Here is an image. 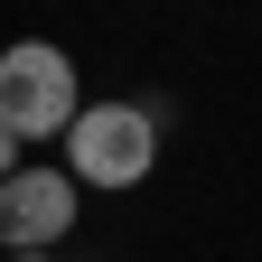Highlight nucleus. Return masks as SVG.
I'll return each instance as SVG.
<instances>
[{"label": "nucleus", "mask_w": 262, "mask_h": 262, "mask_svg": "<svg viewBox=\"0 0 262 262\" xmlns=\"http://www.w3.org/2000/svg\"><path fill=\"white\" fill-rule=\"evenodd\" d=\"M10 262H56V253H10Z\"/></svg>", "instance_id": "39448f33"}, {"label": "nucleus", "mask_w": 262, "mask_h": 262, "mask_svg": "<svg viewBox=\"0 0 262 262\" xmlns=\"http://www.w3.org/2000/svg\"><path fill=\"white\" fill-rule=\"evenodd\" d=\"M75 113H84V84H75V56H66L56 38H10L0 47V122H10L28 150L66 141Z\"/></svg>", "instance_id": "f257e3e1"}, {"label": "nucleus", "mask_w": 262, "mask_h": 262, "mask_svg": "<svg viewBox=\"0 0 262 262\" xmlns=\"http://www.w3.org/2000/svg\"><path fill=\"white\" fill-rule=\"evenodd\" d=\"M75 206L84 187L66 169H10L0 178V253H56L75 234Z\"/></svg>", "instance_id": "7ed1b4c3"}, {"label": "nucleus", "mask_w": 262, "mask_h": 262, "mask_svg": "<svg viewBox=\"0 0 262 262\" xmlns=\"http://www.w3.org/2000/svg\"><path fill=\"white\" fill-rule=\"evenodd\" d=\"M19 150H28V141H19V131H10V122H0V178H10V169H28V159H19Z\"/></svg>", "instance_id": "20e7f679"}, {"label": "nucleus", "mask_w": 262, "mask_h": 262, "mask_svg": "<svg viewBox=\"0 0 262 262\" xmlns=\"http://www.w3.org/2000/svg\"><path fill=\"white\" fill-rule=\"evenodd\" d=\"M159 159V113L150 103H84L66 122V178L75 187H141Z\"/></svg>", "instance_id": "f03ea898"}]
</instances>
